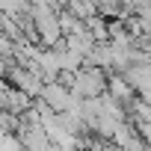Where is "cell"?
Returning a JSON list of instances; mask_svg holds the SVG:
<instances>
[{
    "instance_id": "obj_4",
    "label": "cell",
    "mask_w": 151,
    "mask_h": 151,
    "mask_svg": "<svg viewBox=\"0 0 151 151\" xmlns=\"http://www.w3.org/2000/svg\"><path fill=\"white\" fill-rule=\"evenodd\" d=\"M86 30L92 33V39H95L98 45H110V21H104L101 15L89 18V21H86Z\"/></svg>"
},
{
    "instance_id": "obj_2",
    "label": "cell",
    "mask_w": 151,
    "mask_h": 151,
    "mask_svg": "<svg viewBox=\"0 0 151 151\" xmlns=\"http://www.w3.org/2000/svg\"><path fill=\"white\" fill-rule=\"evenodd\" d=\"M107 95L113 98V101H119L124 110L136 101V92H133V86L122 77V74H113V77H107Z\"/></svg>"
},
{
    "instance_id": "obj_3",
    "label": "cell",
    "mask_w": 151,
    "mask_h": 151,
    "mask_svg": "<svg viewBox=\"0 0 151 151\" xmlns=\"http://www.w3.org/2000/svg\"><path fill=\"white\" fill-rule=\"evenodd\" d=\"M86 65L101 68V71H110V68H113V47H110V45H95L92 53L86 56Z\"/></svg>"
},
{
    "instance_id": "obj_1",
    "label": "cell",
    "mask_w": 151,
    "mask_h": 151,
    "mask_svg": "<svg viewBox=\"0 0 151 151\" xmlns=\"http://www.w3.org/2000/svg\"><path fill=\"white\" fill-rule=\"evenodd\" d=\"M68 89H71V95H77L80 101H95V98H101L107 92V71L92 68V65H83L71 77Z\"/></svg>"
}]
</instances>
